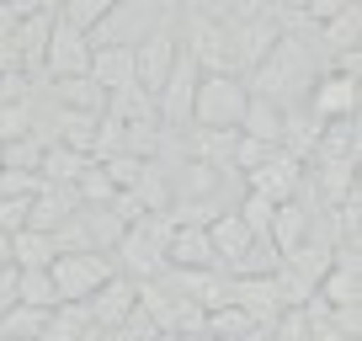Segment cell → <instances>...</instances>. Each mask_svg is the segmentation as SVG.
<instances>
[{
	"label": "cell",
	"mask_w": 362,
	"mask_h": 341,
	"mask_svg": "<svg viewBox=\"0 0 362 341\" xmlns=\"http://www.w3.org/2000/svg\"><path fill=\"white\" fill-rule=\"evenodd\" d=\"M309 86H315V59L304 54V37H277V48H272L267 59H261L256 69H250V96H267V102L288 107L293 96H309Z\"/></svg>",
	"instance_id": "1"
},
{
	"label": "cell",
	"mask_w": 362,
	"mask_h": 341,
	"mask_svg": "<svg viewBox=\"0 0 362 341\" xmlns=\"http://www.w3.org/2000/svg\"><path fill=\"white\" fill-rule=\"evenodd\" d=\"M229 33V59H235V75L240 69H256L261 59L277 48V37L288 33L283 11H261V6H235V11H218Z\"/></svg>",
	"instance_id": "2"
},
{
	"label": "cell",
	"mask_w": 362,
	"mask_h": 341,
	"mask_svg": "<svg viewBox=\"0 0 362 341\" xmlns=\"http://www.w3.org/2000/svg\"><path fill=\"white\" fill-rule=\"evenodd\" d=\"M170 229H176V224H170V219L165 214H149V219H139V224L134 229H123V240H117V272H123L128 277V283H155V277L160 272H165V245H170Z\"/></svg>",
	"instance_id": "3"
},
{
	"label": "cell",
	"mask_w": 362,
	"mask_h": 341,
	"mask_svg": "<svg viewBox=\"0 0 362 341\" xmlns=\"http://www.w3.org/2000/svg\"><path fill=\"white\" fill-rule=\"evenodd\" d=\"M250 91L240 75H203L192 91V128H240Z\"/></svg>",
	"instance_id": "4"
},
{
	"label": "cell",
	"mask_w": 362,
	"mask_h": 341,
	"mask_svg": "<svg viewBox=\"0 0 362 341\" xmlns=\"http://www.w3.org/2000/svg\"><path fill=\"white\" fill-rule=\"evenodd\" d=\"M181 48L197 59V69L203 75H235V59H229V33L224 22H218V11H203V6H192V11H181Z\"/></svg>",
	"instance_id": "5"
},
{
	"label": "cell",
	"mask_w": 362,
	"mask_h": 341,
	"mask_svg": "<svg viewBox=\"0 0 362 341\" xmlns=\"http://www.w3.org/2000/svg\"><path fill=\"white\" fill-rule=\"evenodd\" d=\"M112 272H117L112 256H96V250H64V256H54V267H48L59 304H86Z\"/></svg>",
	"instance_id": "6"
},
{
	"label": "cell",
	"mask_w": 362,
	"mask_h": 341,
	"mask_svg": "<svg viewBox=\"0 0 362 341\" xmlns=\"http://www.w3.org/2000/svg\"><path fill=\"white\" fill-rule=\"evenodd\" d=\"M176 48H181V37H176V22H170V16H160V22L134 43V86L144 96H155L160 86H165L170 64H176Z\"/></svg>",
	"instance_id": "7"
},
{
	"label": "cell",
	"mask_w": 362,
	"mask_h": 341,
	"mask_svg": "<svg viewBox=\"0 0 362 341\" xmlns=\"http://www.w3.org/2000/svg\"><path fill=\"white\" fill-rule=\"evenodd\" d=\"M304 176H309V170H304V160H298V155L272 149V155L245 176V192L267 197L272 208H283V203H298V197H304Z\"/></svg>",
	"instance_id": "8"
},
{
	"label": "cell",
	"mask_w": 362,
	"mask_h": 341,
	"mask_svg": "<svg viewBox=\"0 0 362 341\" xmlns=\"http://www.w3.org/2000/svg\"><path fill=\"white\" fill-rule=\"evenodd\" d=\"M86 69H90V37L64 27L54 11V33H48V48H43V75L48 80H80Z\"/></svg>",
	"instance_id": "9"
},
{
	"label": "cell",
	"mask_w": 362,
	"mask_h": 341,
	"mask_svg": "<svg viewBox=\"0 0 362 341\" xmlns=\"http://www.w3.org/2000/svg\"><path fill=\"white\" fill-rule=\"evenodd\" d=\"M357 80L336 75V69H325V75H315V86H309V117H315L320 128L325 123H346V117H357Z\"/></svg>",
	"instance_id": "10"
},
{
	"label": "cell",
	"mask_w": 362,
	"mask_h": 341,
	"mask_svg": "<svg viewBox=\"0 0 362 341\" xmlns=\"http://www.w3.org/2000/svg\"><path fill=\"white\" fill-rule=\"evenodd\" d=\"M315 304H325V309H357L362 304V256L357 250H336L330 256V272L320 277Z\"/></svg>",
	"instance_id": "11"
},
{
	"label": "cell",
	"mask_w": 362,
	"mask_h": 341,
	"mask_svg": "<svg viewBox=\"0 0 362 341\" xmlns=\"http://www.w3.org/2000/svg\"><path fill=\"white\" fill-rule=\"evenodd\" d=\"M86 75L102 96L134 91V43H96L90 37V69Z\"/></svg>",
	"instance_id": "12"
},
{
	"label": "cell",
	"mask_w": 362,
	"mask_h": 341,
	"mask_svg": "<svg viewBox=\"0 0 362 341\" xmlns=\"http://www.w3.org/2000/svg\"><path fill=\"white\" fill-rule=\"evenodd\" d=\"M134 304H139V288L128 283L123 272H112L102 288H96V294L86 299V320H90L96 330H102V336H112V330L123 325L128 315H134Z\"/></svg>",
	"instance_id": "13"
},
{
	"label": "cell",
	"mask_w": 362,
	"mask_h": 341,
	"mask_svg": "<svg viewBox=\"0 0 362 341\" xmlns=\"http://www.w3.org/2000/svg\"><path fill=\"white\" fill-rule=\"evenodd\" d=\"M75 214H80L75 187H54V182H43V187L33 192V208H27V229H37V235H59V229H64Z\"/></svg>",
	"instance_id": "14"
},
{
	"label": "cell",
	"mask_w": 362,
	"mask_h": 341,
	"mask_svg": "<svg viewBox=\"0 0 362 341\" xmlns=\"http://www.w3.org/2000/svg\"><path fill=\"white\" fill-rule=\"evenodd\" d=\"M48 33H54V6H43L37 0L33 11L16 22V59H22V69L27 75H43V48H48Z\"/></svg>",
	"instance_id": "15"
},
{
	"label": "cell",
	"mask_w": 362,
	"mask_h": 341,
	"mask_svg": "<svg viewBox=\"0 0 362 341\" xmlns=\"http://www.w3.org/2000/svg\"><path fill=\"white\" fill-rule=\"evenodd\" d=\"M309 235H315V214L304 208V197H298V203H283L277 214H272L267 240H272V250H277V256H293Z\"/></svg>",
	"instance_id": "16"
},
{
	"label": "cell",
	"mask_w": 362,
	"mask_h": 341,
	"mask_svg": "<svg viewBox=\"0 0 362 341\" xmlns=\"http://www.w3.org/2000/svg\"><path fill=\"white\" fill-rule=\"evenodd\" d=\"M208 245H214V256H218V272H235V267L245 262V250L256 245V235H250L235 214H218L214 224H208Z\"/></svg>",
	"instance_id": "17"
},
{
	"label": "cell",
	"mask_w": 362,
	"mask_h": 341,
	"mask_svg": "<svg viewBox=\"0 0 362 341\" xmlns=\"http://www.w3.org/2000/svg\"><path fill=\"white\" fill-rule=\"evenodd\" d=\"M283 128H288V107L267 102V96H250L245 117H240V134L261 139V144H272V149H283Z\"/></svg>",
	"instance_id": "18"
},
{
	"label": "cell",
	"mask_w": 362,
	"mask_h": 341,
	"mask_svg": "<svg viewBox=\"0 0 362 341\" xmlns=\"http://www.w3.org/2000/svg\"><path fill=\"white\" fill-rule=\"evenodd\" d=\"M48 96H54L59 112H86V117H102L107 112V96L90 86V75H80V80H48Z\"/></svg>",
	"instance_id": "19"
},
{
	"label": "cell",
	"mask_w": 362,
	"mask_h": 341,
	"mask_svg": "<svg viewBox=\"0 0 362 341\" xmlns=\"http://www.w3.org/2000/svg\"><path fill=\"white\" fill-rule=\"evenodd\" d=\"M54 256H59L54 235H37V229L11 235V267L16 272H43V267H54Z\"/></svg>",
	"instance_id": "20"
},
{
	"label": "cell",
	"mask_w": 362,
	"mask_h": 341,
	"mask_svg": "<svg viewBox=\"0 0 362 341\" xmlns=\"http://www.w3.org/2000/svg\"><path fill=\"white\" fill-rule=\"evenodd\" d=\"M357 37H362V6L341 0V11L320 27V43H325L330 54H351V48H357Z\"/></svg>",
	"instance_id": "21"
},
{
	"label": "cell",
	"mask_w": 362,
	"mask_h": 341,
	"mask_svg": "<svg viewBox=\"0 0 362 341\" xmlns=\"http://www.w3.org/2000/svg\"><path fill=\"white\" fill-rule=\"evenodd\" d=\"M112 6H117V0H64V6H54V11H59V22H64V27H75V33L90 37L107 16H112Z\"/></svg>",
	"instance_id": "22"
},
{
	"label": "cell",
	"mask_w": 362,
	"mask_h": 341,
	"mask_svg": "<svg viewBox=\"0 0 362 341\" xmlns=\"http://www.w3.org/2000/svg\"><path fill=\"white\" fill-rule=\"evenodd\" d=\"M48 315H54V309H48ZM48 315L43 309H27V304H11L0 315V341H37L43 325H48Z\"/></svg>",
	"instance_id": "23"
},
{
	"label": "cell",
	"mask_w": 362,
	"mask_h": 341,
	"mask_svg": "<svg viewBox=\"0 0 362 341\" xmlns=\"http://www.w3.org/2000/svg\"><path fill=\"white\" fill-rule=\"evenodd\" d=\"M16 304H27V309H59V294H54V277H48V267L43 272H16Z\"/></svg>",
	"instance_id": "24"
},
{
	"label": "cell",
	"mask_w": 362,
	"mask_h": 341,
	"mask_svg": "<svg viewBox=\"0 0 362 341\" xmlns=\"http://www.w3.org/2000/svg\"><path fill=\"white\" fill-rule=\"evenodd\" d=\"M86 330H90L86 304H59L54 315H48V325H43V336H37V341H80Z\"/></svg>",
	"instance_id": "25"
},
{
	"label": "cell",
	"mask_w": 362,
	"mask_h": 341,
	"mask_svg": "<svg viewBox=\"0 0 362 341\" xmlns=\"http://www.w3.org/2000/svg\"><path fill=\"white\" fill-rule=\"evenodd\" d=\"M320 192L330 197V208H341L357 192V166H336V160H320Z\"/></svg>",
	"instance_id": "26"
},
{
	"label": "cell",
	"mask_w": 362,
	"mask_h": 341,
	"mask_svg": "<svg viewBox=\"0 0 362 341\" xmlns=\"http://www.w3.org/2000/svg\"><path fill=\"white\" fill-rule=\"evenodd\" d=\"M37 134V117H33V102H16V107H0V149L16 144V139H33Z\"/></svg>",
	"instance_id": "27"
},
{
	"label": "cell",
	"mask_w": 362,
	"mask_h": 341,
	"mask_svg": "<svg viewBox=\"0 0 362 341\" xmlns=\"http://www.w3.org/2000/svg\"><path fill=\"white\" fill-rule=\"evenodd\" d=\"M43 149H48V139H43V134L6 144V170H33V176H37V166H43Z\"/></svg>",
	"instance_id": "28"
},
{
	"label": "cell",
	"mask_w": 362,
	"mask_h": 341,
	"mask_svg": "<svg viewBox=\"0 0 362 341\" xmlns=\"http://www.w3.org/2000/svg\"><path fill=\"white\" fill-rule=\"evenodd\" d=\"M267 341H315V336H309L304 309H283V315H277V325L267 330Z\"/></svg>",
	"instance_id": "29"
},
{
	"label": "cell",
	"mask_w": 362,
	"mask_h": 341,
	"mask_svg": "<svg viewBox=\"0 0 362 341\" xmlns=\"http://www.w3.org/2000/svg\"><path fill=\"white\" fill-rule=\"evenodd\" d=\"M33 197H0V235H22Z\"/></svg>",
	"instance_id": "30"
},
{
	"label": "cell",
	"mask_w": 362,
	"mask_h": 341,
	"mask_svg": "<svg viewBox=\"0 0 362 341\" xmlns=\"http://www.w3.org/2000/svg\"><path fill=\"white\" fill-rule=\"evenodd\" d=\"M16 304V267H0V315Z\"/></svg>",
	"instance_id": "31"
},
{
	"label": "cell",
	"mask_w": 362,
	"mask_h": 341,
	"mask_svg": "<svg viewBox=\"0 0 362 341\" xmlns=\"http://www.w3.org/2000/svg\"><path fill=\"white\" fill-rule=\"evenodd\" d=\"M0 267H11V235H0Z\"/></svg>",
	"instance_id": "32"
},
{
	"label": "cell",
	"mask_w": 362,
	"mask_h": 341,
	"mask_svg": "<svg viewBox=\"0 0 362 341\" xmlns=\"http://www.w3.org/2000/svg\"><path fill=\"white\" fill-rule=\"evenodd\" d=\"M155 341H203V336H176V330H160Z\"/></svg>",
	"instance_id": "33"
},
{
	"label": "cell",
	"mask_w": 362,
	"mask_h": 341,
	"mask_svg": "<svg viewBox=\"0 0 362 341\" xmlns=\"http://www.w3.org/2000/svg\"><path fill=\"white\" fill-rule=\"evenodd\" d=\"M80 341H107V336H102V330H96V325H90V330H86V336H80Z\"/></svg>",
	"instance_id": "34"
},
{
	"label": "cell",
	"mask_w": 362,
	"mask_h": 341,
	"mask_svg": "<svg viewBox=\"0 0 362 341\" xmlns=\"http://www.w3.org/2000/svg\"><path fill=\"white\" fill-rule=\"evenodd\" d=\"M235 341H267V330H250V336H235Z\"/></svg>",
	"instance_id": "35"
},
{
	"label": "cell",
	"mask_w": 362,
	"mask_h": 341,
	"mask_svg": "<svg viewBox=\"0 0 362 341\" xmlns=\"http://www.w3.org/2000/svg\"><path fill=\"white\" fill-rule=\"evenodd\" d=\"M0 170H6V149H0Z\"/></svg>",
	"instance_id": "36"
}]
</instances>
